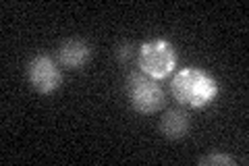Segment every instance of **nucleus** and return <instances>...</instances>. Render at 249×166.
<instances>
[{
	"instance_id": "0eeeda50",
	"label": "nucleus",
	"mask_w": 249,
	"mask_h": 166,
	"mask_svg": "<svg viewBox=\"0 0 249 166\" xmlns=\"http://www.w3.org/2000/svg\"><path fill=\"white\" fill-rule=\"evenodd\" d=\"M197 164L199 166H235L237 160L227 154H206L197 158Z\"/></svg>"
},
{
	"instance_id": "f03ea898",
	"label": "nucleus",
	"mask_w": 249,
	"mask_h": 166,
	"mask_svg": "<svg viewBox=\"0 0 249 166\" xmlns=\"http://www.w3.org/2000/svg\"><path fill=\"white\" fill-rule=\"evenodd\" d=\"M177 60H178L177 50L168 39H150V42H143L142 48L137 50L139 71L145 73L147 77L156 79V81L173 75Z\"/></svg>"
},
{
	"instance_id": "20e7f679",
	"label": "nucleus",
	"mask_w": 249,
	"mask_h": 166,
	"mask_svg": "<svg viewBox=\"0 0 249 166\" xmlns=\"http://www.w3.org/2000/svg\"><path fill=\"white\" fill-rule=\"evenodd\" d=\"M27 79H29L31 88L37 93H44V96L56 92L62 85V73L58 65L50 56H46V54H37V56L29 60Z\"/></svg>"
},
{
	"instance_id": "7ed1b4c3",
	"label": "nucleus",
	"mask_w": 249,
	"mask_h": 166,
	"mask_svg": "<svg viewBox=\"0 0 249 166\" xmlns=\"http://www.w3.org/2000/svg\"><path fill=\"white\" fill-rule=\"evenodd\" d=\"M127 93L131 106L139 114H154L164 106V90L158 81L147 77L142 71H133L127 79Z\"/></svg>"
},
{
	"instance_id": "39448f33",
	"label": "nucleus",
	"mask_w": 249,
	"mask_h": 166,
	"mask_svg": "<svg viewBox=\"0 0 249 166\" xmlns=\"http://www.w3.org/2000/svg\"><path fill=\"white\" fill-rule=\"evenodd\" d=\"M91 46L83 39H65L58 46V62L60 67H65L69 71H79L89 62L91 58Z\"/></svg>"
},
{
	"instance_id": "6e6552de",
	"label": "nucleus",
	"mask_w": 249,
	"mask_h": 166,
	"mask_svg": "<svg viewBox=\"0 0 249 166\" xmlns=\"http://www.w3.org/2000/svg\"><path fill=\"white\" fill-rule=\"evenodd\" d=\"M131 54H133V46H131L129 42H123V44L116 46V58H119V62L129 60Z\"/></svg>"
},
{
	"instance_id": "f257e3e1",
	"label": "nucleus",
	"mask_w": 249,
	"mask_h": 166,
	"mask_svg": "<svg viewBox=\"0 0 249 166\" xmlns=\"http://www.w3.org/2000/svg\"><path fill=\"white\" fill-rule=\"evenodd\" d=\"M170 92L181 106L206 108L218 96V83L208 71L189 67L175 73L170 79Z\"/></svg>"
},
{
	"instance_id": "423d86ee",
	"label": "nucleus",
	"mask_w": 249,
	"mask_h": 166,
	"mask_svg": "<svg viewBox=\"0 0 249 166\" xmlns=\"http://www.w3.org/2000/svg\"><path fill=\"white\" fill-rule=\"evenodd\" d=\"M191 127V118L183 110H166L160 118V133L166 139H183Z\"/></svg>"
}]
</instances>
